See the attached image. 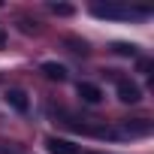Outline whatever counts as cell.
<instances>
[{
  "label": "cell",
  "mask_w": 154,
  "mask_h": 154,
  "mask_svg": "<svg viewBox=\"0 0 154 154\" xmlns=\"http://www.w3.org/2000/svg\"><path fill=\"white\" fill-rule=\"evenodd\" d=\"M118 97L124 103H139L142 100V91H139V85H133L127 79H118Z\"/></svg>",
  "instance_id": "cell-1"
},
{
  "label": "cell",
  "mask_w": 154,
  "mask_h": 154,
  "mask_svg": "<svg viewBox=\"0 0 154 154\" xmlns=\"http://www.w3.org/2000/svg\"><path fill=\"white\" fill-rule=\"evenodd\" d=\"M79 97H82V103H91V106H97L100 100H103V91L97 88V85H91V82H79Z\"/></svg>",
  "instance_id": "cell-2"
},
{
  "label": "cell",
  "mask_w": 154,
  "mask_h": 154,
  "mask_svg": "<svg viewBox=\"0 0 154 154\" xmlns=\"http://www.w3.org/2000/svg\"><path fill=\"white\" fill-rule=\"evenodd\" d=\"M45 145H48V154H79L69 139H57V136H51Z\"/></svg>",
  "instance_id": "cell-3"
},
{
  "label": "cell",
  "mask_w": 154,
  "mask_h": 154,
  "mask_svg": "<svg viewBox=\"0 0 154 154\" xmlns=\"http://www.w3.org/2000/svg\"><path fill=\"white\" fill-rule=\"evenodd\" d=\"M94 12L100 18H130V15H136V9H121V6H94Z\"/></svg>",
  "instance_id": "cell-4"
},
{
  "label": "cell",
  "mask_w": 154,
  "mask_h": 154,
  "mask_svg": "<svg viewBox=\"0 0 154 154\" xmlns=\"http://www.w3.org/2000/svg\"><path fill=\"white\" fill-rule=\"evenodd\" d=\"M6 103H9L15 112H27V106H30V103H27V94L18 91V88H9V91H6Z\"/></svg>",
  "instance_id": "cell-5"
},
{
  "label": "cell",
  "mask_w": 154,
  "mask_h": 154,
  "mask_svg": "<svg viewBox=\"0 0 154 154\" xmlns=\"http://www.w3.org/2000/svg\"><path fill=\"white\" fill-rule=\"evenodd\" d=\"M42 72L48 75V79H54V82H63L66 79V66L63 63H54V60H45L42 63Z\"/></svg>",
  "instance_id": "cell-6"
},
{
  "label": "cell",
  "mask_w": 154,
  "mask_h": 154,
  "mask_svg": "<svg viewBox=\"0 0 154 154\" xmlns=\"http://www.w3.org/2000/svg\"><path fill=\"white\" fill-rule=\"evenodd\" d=\"M148 130H151V124H124V133H130V136H142Z\"/></svg>",
  "instance_id": "cell-7"
},
{
  "label": "cell",
  "mask_w": 154,
  "mask_h": 154,
  "mask_svg": "<svg viewBox=\"0 0 154 154\" xmlns=\"http://www.w3.org/2000/svg\"><path fill=\"white\" fill-rule=\"evenodd\" d=\"M51 9H54V12H60V15H69V12H72V9H69V6H57V3H54V6H51Z\"/></svg>",
  "instance_id": "cell-8"
},
{
  "label": "cell",
  "mask_w": 154,
  "mask_h": 154,
  "mask_svg": "<svg viewBox=\"0 0 154 154\" xmlns=\"http://www.w3.org/2000/svg\"><path fill=\"white\" fill-rule=\"evenodd\" d=\"M3 45H6V33H3V30H0V48H3Z\"/></svg>",
  "instance_id": "cell-9"
}]
</instances>
